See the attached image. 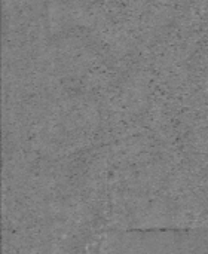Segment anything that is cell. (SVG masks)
<instances>
[{"label": "cell", "instance_id": "obj_1", "mask_svg": "<svg viewBox=\"0 0 208 254\" xmlns=\"http://www.w3.org/2000/svg\"><path fill=\"white\" fill-rule=\"evenodd\" d=\"M100 244L115 253H208V229L107 232Z\"/></svg>", "mask_w": 208, "mask_h": 254}]
</instances>
